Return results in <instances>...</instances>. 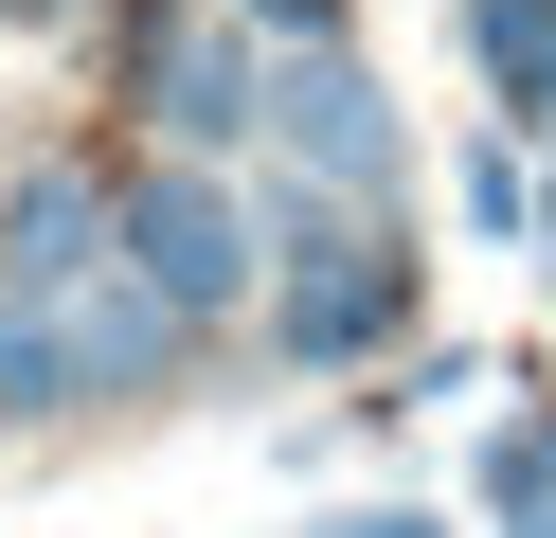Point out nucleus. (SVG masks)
<instances>
[{
	"label": "nucleus",
	"mask_w": 556,
	"mask_h": 538,
	"mask_svg": "<svg viewBox=\"0 0 556 538\" xmlns=\"http://www.w3.org/2000/svg\"><path fill=\"white\" fill-rule=\"evenodd\" d=\"M126 287H162V305L216 341V323H252V287H269V215H252V179L233 162H126Z\"/></svg>",
	"instance_id": "obj_4"
},
{
	"label": "nucleus",
	"mask_w": 556,
	"mask_h": 538,
	"mask_svg": "<svg viewBox=\"0 0 556 538\" xmlns=\"http://www.w3.org/2000/svg\"><path fill=\"white\" fill-rule=\"evenodd\" d=\"M252 215H269V287H252L269 377H377V359H413V323H431V251H413V215L305 198V179H269V162H252Z\"/></svg>",
	"instance_id": "obj_1"
},
{
	"label": "nucleus",
	"mask_w": 556,
	"mask_h": 538,
	"mask_svg": "<svg viewBox=\"0 0 556 538\" xmlns=\"http://www.w3.org/2000/svg\"><path fill=\"white\" fill-rule=\"evenodd\" d=\"M109 270H126V162H90V143L0 162V305H73Z\"/></svg>",
	"instance_id": "obj_5"
},
{
	"label": "nucleus",
	"mask_w": 556,
	"mask_h": 538,
	"mask_svg": "<svg viewBox=\"0 0 556 538\" xmlns=\"http://www.w3.org/2000/svg\"><path fill=\"white\" fill-rule=\"evenodd\" d=\"M448 215H467L484 251H539V162H520V126H467V162H448Z\"/></svg>",
	"instance_id": "obj_8"
},
{
	"label": "nucleus",
	"mask_w": 556,
	"mask_h": 538,
	"mask_svg": "<svg viewBox=\"0 0 556 538\" xmlns=\"http://www.w3.org/2000/svg\"><path fill=\"white\" fill-rule=\"evenodd\" d=\"M90 18V0H0V36H73Z\"/></svg>",
	"instance_id": "obj_12"
},
{
	"label": "nucleus",
	"mask_w": 556,
	"mask_h": 538,
	"mask_svg": "<svg viewBox=\"0 0 556 538\" xmlns=\"http://www.w3.org/2000/svg\"><path fill=\"white\" fill-rule=\"evenodd\" d=\"M305 538H448V502H324Z\"/></svg>",
	"instance_id": "obj_10"
},
{
	"label": "nucleus",
	"mask_w": 556,
	"mask_h": 538,
	"mask_svg": "<svg viewBox=\"0 0 556 538\" xmlns=\"http://www.w3.org/2000/svg\"><path fill=\"white\" fill-rule=\"evenodd\" d=\"M233 18H252L269 54H305V36H341V0H233Z\"/></svg>",
	"instance_id": "obj_11"
},
{
	"label": "nucleus",
	"mask_w": 556,
	"mask_h": 538,
	"mask_svg": "<svg viewBox=\"0 0 556 538\" xmlns=\"http://www.w3.org/2000/svg\"><path fill=\"white\" fill-rule=\"evenodd\" d=\"M252 162L305 179V198L395 215L413 198V108H395V72H377L359 36H305V54H269V143H252Z\"/></svg>",
	"instance_id": "obj_2"
},
{
	"label": "nucleus",
	"mask_w": 556,
	"mask_h": 538,
	"mask_svg": "<svg viewBox=\"0 0 556 538\" xmlns=\"http://www.w3.org/2000/svg\"><path fill=\"white\" fill-rule=\"evenodd\" d=\"M126 108L162 162H252L269 143V36L233 0H144L126 18Z\"/></svg>",
	"instance_id": "obj_3"
},
{
	"label": "nucleus",
	"mask_w": 556,
	"mask_h": 538,
	"mask_svg": "<svg viewBox=\"0 0 556 538\" xmlns=\"http://www.w3.org/2000/svg\"><path fill=\"white\" fill-rule=\"evenodd\" d=\"M448 36H467V72H484V126L556 143V0H448Z\"/></svg>",
	"instance_id": "obj_7"
},
{
	"label": "nucleus",
	"mask_w": 556,
	"mask_h": 538,
	"mask_svg": "<svg viewBox=\"0 0 556 538\" xmlns=\"http://www.w3.org/2000/svg\"><path fill=\"white\" fill-rule=\"evenodd\" d=\"M54 323V430H109V413H162V395L198 377V323L162 305V287H73V305H37Z\"/></svg>",
	"instance_id": "obj_6"
},
{
	"label": "nucleus",
	"mask_w": 556,
	"mask_h": 538,
	"mask_svg": "<svg viewBox=\"0 0 556 538\" xmlns=\"http://www.w3.org/2000/svg\"><path fill=\"white\" fill-rule=\"evenodd\" d=\"M484 521H503V538H539V521H556V395L484 430Z\"/></svg>",
	"instance_id": "obj_9"
}]
</instances>
